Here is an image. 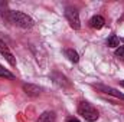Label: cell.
I'll return each mask as SVG.
<instances>
[{
  "label": "cell",
  "instance_id": "obj_1",
  "mask_svg": "<svg viewBox=\"0 0 124 122\" xmlns=\"http://www.w3.org/2000/svg\"><path fill=\"white\" fill-rule=\"evenodd\" d=\"M1 16L4 20H7L9 23L20 27V29H31L33 26V19L31 16H28L23 12H17V10H6L1 12Z\"/></svg>",
  "mask_w": 124,
  "mask_h": 122
},
{
  "label": "cell",
  "instance_id": "obj_2",
  "mask_svg": "<svg viewBox=\"0 0 124 122\" xmlns=\"http://www.w3.org/2000/svg\"><path fill=\"white\" fill-rule=\"evenodd\" d=\"M77 111H78V115H81L85 121H88V122H95L98 119V116H100L97 108L94 106L93 103L87 102V101H81L78 103Z\"/></svg>",
  "mask_w": 124,
  "mask_h": 122
},
{
  "label": "cell",
  "instance_id": "obj_3",
  "mask_svg": "<svg viewBox=\"0 0 124 122\" xmlns=\"http://www.w3.org/2000/svg\"><path fill=\"white\" fill-rule=\"evenodd\" d=\"M65 17H66V20H68V23L71 25L72 29L78 30V29L81 27V23H79V13H78V10H77L75 7H71V6L65 7Z\"/></svg>",
  "mask_w": 124,
  "mask_h": 122
},
{
  "label": "cell",
  "instance_id": "obj_4",
  "mask_svg": "<svg viewBox=\"0 0 124 122\" xmlns=\"http://www.w3.org/2000/svg\"><path fill=\"white\" fill-rule=\"evenodd\" d=\"M0 55L6 59V61L10 63V66H16V58L13 56V53L10 52V49H9V46L3 42V40H0Z\"/></svg>",
  "mask_w": 124,
  "mask_h": 122
},
{
  "label": "cell",
  "instance_id": "obj_5",
  "mask_svg": "<svg viewBox=\"0 0 124 122\" xmlns=\"http://www.w3.org/2000/svg\"><path fill=\"white\" fill-rule=\"evenodd\" d=\"M95 88H97L98 91H101V92H104V93H107V95L116 96V98H118V99H123V101H124V93L118 92L117 89H114V88H111V86H105V85H95Z\"/></svg>",
  "mask_w": 124,
  "mask_h": 122
},
{
  "label": "cell",
  "instance_id": "obj_6",
  "mask_svg": "<svg viewBox=\"0 0 124 122\" xmlns=\"http://www.w3.org/2000/svg\"><path fill=\"white\" fill-rule=\"evenodd\" d=\"M23 91H25V93H26L28 96L35 98V96H39V95H40L42 88L38 86V85H33V83H23Z\"/></svg>",
  "mask_w": 124,
  "mask_h": 122
},
{
  "label": "cell",
  "instance_id": "obj_7",
  "mask_svg": "<svg viewBox=\"0 0 124 122\" xmlns=\"http://www.w3.org/2000/svg\"><path fill=\"white\" fill-rule=\"evenodd\" d=\"M56 121V115L54 111H45L39 115L36 122H55Z\"/></svg>",
  "mask_w": 124,
  "mask_h": 122
},
{
  "label": "cell",
  "instance_id": "obj_8",
  "mask_svg": "<svg viewBox=\"0 0 124 122\" xmlns=\"http://www.w3.org/2000/svg\"><path fill=\"white\" fill-rule=\"evenodd\" d=\"M104 25H105L104 17H102V16H98V14L93 16L91 20H90V26H91L93 29H101V27H104Z\"/></svg>",
  "mask_w": 124,
  "mask_h": 122
},
{
  "label": "cell",
  "instance_id": "obj_9",
  "mask_svg": "<svg viewBox=\"0 0 124 122\" xmlns=\"http://www.w3.org/2000/svg\"><path fill=\"white\" fill-rule=\"evenodd\" d=\"M65 56L71 62H74V63H77V62L79 61V56H78V53L74 49H65Z\"/></svg>",
  "mask_w": 124,
  "mask_h": 122
},
{
  "label": "cell",
  "instance_id": "obj_10",
  "mask_svg": "<svg viewBox=\"0 0 124 122\" xmlns=\"http://www.w3.org/2000/svg\"><path fill=\"white\" fill-rule=\"evenodd\" d=\"M107 45H108L110 47H117V46H120V37H117L116 34H113V36L107 40Z\"/></svg>",
  "mask_w": 124,
  "mask_h": 122
},
{
  "label": "cell",
  "instance_id": "obj_11",
  "mask_svg": "<svg viewBox=\"0 0 124 122\" xmlns=\"http://www.w3.org/2000/svg\"><path fill=\"white\" fill-rule=\"evenodd\" d=\"M0 78H6V79H13V73H10L7 69H4L1 65H0Z\"/></svg>",
  "mask_w": 124,
  "mask_h": 122
},
{
  "label": "cell",
  "instance_id": "obj_12",
  "mask_svg": "<svg viewBox=\"0 0 124 122\" xmlns=\"http://www.w3.org/2000/svg\"><path fill=\"white\" fill-rule=\"evenodd\" d=\"M116 56H117L118 59L124 61V46H118V47H117V50H116Z\"/></svg>",
  "mask_w": 124,
  "mask_h": 122
},
{
  "label": "cell",
  "instance_id": "obj_13",
  "mask_svg": "<svg viewBox=\"0 0 124 122\" xmlns=\"http://www.w3.org/2000/svg\"><path fill=\"white\" fill-rule=\"evenodd\" d=\"M66 122H79L77 118H74V116H68L66 118Z\"/></svg>",
  "mask_w": 124,
  "mask_h": 122
},
{
  "label": "cell",
  "instance_id": "obj_14",
  "mask_svg": "<svg viewBox=\"0 0 124 122\" xmlns=\"http://www.w3.org/2000/svg\"><path fill=\"white\" fill-rule=\"evenodd\" d=\"M120 85H121V86H124V81H120Z\"/></svg>",
  "mask_w": 124,
  "mask_h": 122
}]
</instances>
